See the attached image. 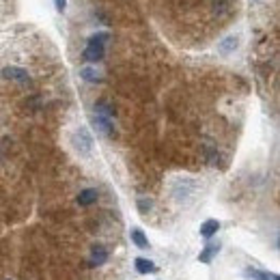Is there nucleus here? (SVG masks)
Returning a JSON list of instances; mask_svg holds the SVG:
<instances>
[{
  "mask_svg": "<svg viewBox=\"0 0 280 280\" xmlns=\"http://www.w3.org/2000/svg\"><path fill=\"white\" fill-rule=\"evenodd\" d=\"M106 41H108V33H97L93 37H88L87 41V48L82 52V58L87 63H97L104 58L106 54Z\"/></svg>",
  "mask_w": 280,
  "mask_h": 280,
  "instance_id": "obj_1",
  "label": "nucleus"
},
{
  "mask_svg": "<svg viewBox=\"0 0 280 280\" xmlns=\"http://www.w3.org/2000/svg\"><path fill=\"white\" fill-rule=\"evenodd\" d=\"M73 144H76V149H78L80 153L88 156V153L93 151V136H91V132H88L87 127L76 129V134H73Z\"/></svg>",
  "mask_w": 280,
  "mask_h": 280,
  "instance_id": "obj_2",
  "label": "nucleus"
},
{
  "mask_svg": "<svg viewBox=\"0 0 280 280\" xmlns=\"http://www.w3.org/2000/svg\"><path fill=\"white\" fill-rule=\"evenodd\" d=\"M2 78L4 80H13V82H28L31 80V76H28V71L24 67H16V65H11V67H4L2 69Z\"/></svg>",
  "mask_w": 280,
  "mask_h": 280,
  "instance_id": "obj_3",
  "label": "nucleus"
},
{
  "mask_svg": "<svg viewBox=\"0 0 280 280\" xmlns=\"http://www.w3.org/2000/svg\"><path fill=\"white\" fill-rule=\"evenodd\" d=\"M91 123L95 125V129H97V132L104 134V136H114V127H112V123H110V119L93 114V117H91Z\"/></svg>",
  "mask_w": 280,
  "mask_h": 280,
  "instance_id": "obj_4",
  "label": "nucleus"
},
{
  "mask_svg": "<svg viewBox=\"0 0 280 280\" xmlns=\"http://www.w3.org/2000/svg\"><path fill=\"white\" fill-rule=\"evenodd\" d=\"M192 192H194V183L192 181H179L177 186H175V190H173V194H175L177 201H186Z\"/></svg>",
  "mask_w": 280,
  "mask_h": 280,
  "instance_id": "obj_5",
  "label": "nucleus"
},
{
  "mask_svg": "<svg viewBox=\"0 0 280 280\" xmlns=\"http://www.w3.org/2000/svg\"><path fill=\"white\" fill-rule=\"evenodd\" d=\"M97 198H99L97 190H95V188H87V190H82V192L78 194V205H80V207H88V205H93Z\"/></svg>",
  "mask_w": 280,
  "mask_h": 280,
  "instance_id": "obj_6",
  "label": "nucleus"
},
{
  "mask_svg": "<svg viewBox=\"0 0 280 280\" xmlns=\"http://www.w3.org/2000/svg\"><path fill=\"white\" fill-rule=\"evenodd\" d=\"M237 46H239V39L235 37V35H231V37H227V39H222V41H220L218 52L222 54V56H228V54H233L235 50H237Z\"/></svg>",
  "mask_w": 280,
  "mask_h": 280,
  "instance_id": "obj_7",
  "label": "nucleus"
},
{
  "mask_svg": "<svg viewBox=\"0 0 280 280\" xmlns=\"http://www.w3.org/2000/svg\"><path fill=\"white\" fill-rule=\"evenodd\" d=\"M244 276L248 280H278L276 274H269V272H261V269H254V267H246Z\"/></svg>",
  "mask_w": 280,
  "mask_h": 280,
  "instance_id": "obj_8",
  "label": "nucleus"
},
{
  "mask_svg": "<svg viewBox=\"0 0 280 280\" xmlns=\"http://www.w3.org/2000/svg\"><path fill=\"white\" fill-rule=\"evenodd\" d=\"M108 261V250L104 246H93L91 248V265H104Z\"/></svg>",
  "mask_w": 280,
  "mask_h": 280,
  "instance_id": "obj_9",
  "label": "nucleus"
},
{
  "mask_svg": "<svg viewBox=\"0 0 280 280\" xmlns=\"http://www.w3.org/2000/svg\"><path fill=\"white\" fill-rule=\"evenodd\" d=\"M220 231V222L218 220H207V222H203L201 224V235L203 237H213V235H218Z\"/></svg>",
  "mask_w": 280,
  "mask_h": 280,
  "instance_id": "obj_10",
  "label": "nucleus"
},
{
  "mask_svg": "<svg viewBox=\"0 0 280 280\" xmlns=\"http://www.w3.org/2000/svg\"><path fill=\"white\" fill-rule=\"evenodd\" d=\"M134 265H136V269H138L140 274H151V272H158L156 263H151L149 259H142V257H138L136 261H134Z\"/></svg>",
  "mask_w": 280,
  "mask_h": 280,
  "instance_id": "obj_11",
  "label": "nucleus"
},
{
  "mask_svg": "<svg viewBox=\"0 0 280 280\" xmlns=\"http://www.w3.org/2000/svg\"><path fill=\"white\" fill-rule=\"evenodd\" d=\"M129 237H132V242L136 244V246H138L140 250L149 248V239L144 237V233L140 231V228H132V231H129Z\"/></svg>",
  "mask_w": 280,
  "mask_h": 280,
  "instance_id": "obj_12",
  "label": "nucleus"
},
{
  "mask_svg": "<svg viewBox=\"0 0 280 280\" xmlns=\"http://www.w3.org/2000/svg\"><path fill=\"white\" fill-rule=\"evenodd\" d=\"M95 114H97V117L112 119L114 117V108L110 106L108 102H97V104H95Z\"/></svg>",
  "mask_w": 280,
  "mask_h": 280,
  "instance_id": "obj_13",
  "label": "nucleus"
},
{
  "mask_svg": "<svg viewBox=\"0 0 280 280\" xmlns=\"http://www.w3.org/2000/svg\"><path fill=\"white\" fill-rule=\"evenodd\" d=\"M80 78L87 80V82H99V80H102L99 71H97V69H93V67H82V69H80Z\"/></svg>",
  "mask_w": 280,
  "mask_h": 280,
  "instance_id": "obj_14",
  "label": "nucleus"
},
{
  "mask_svg": "<svg viewBox=\"0 0 280 280\" xmlns=\"http://www.w3.org/2000/svg\"><path fill=\"white\" fill-rule=\"evenodd\" d=\"M218 250H220V248L213 246V244H211V246H205L203 252L198 254V261H201V263H209V261H211V259L218 254Z\"/></svg>",
  "mask_w": 280,
  "mask_h": 280,
  "instance_id": "obj_15",
  "label": "nucleus"
},
{
  "mask_svg": "<svg viewBox=\"0 0 280 280\" xmlns=\"http://www.w3.org/2000/svg\"><path fill=\"white\" fill-rule=\"evenodd\" d=\"M153 207V203L149 201V198H138V211L140 213H149Z\"/></svg>",
  "mask_w": 280,
  "mask_h": 280,
  "instance_id": "obj_16",
  "label": "nucleus"
},
{
  "mask_svg": "<svg viewBox=\"0 0 280 280\" xmlns=\"http://www.w3.org/2000/svg\"><path fill=\"white\" fill-rule=\"evenodd\" d=\"M54 9H56L58 13H65V9H67V0H54Z\"/></svg>",
  "mask_w": 280,
  "mask_h": 280,
  "instance_id": "obj_17",
  "label": "nucleus"
}]
</instances>
